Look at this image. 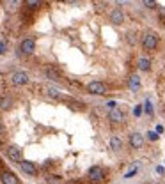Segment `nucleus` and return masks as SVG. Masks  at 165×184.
Masks as SVG:
<instances>
[{"instance_id":"nucleus-20","label":"nucleus","mask_w":165,"mask_h":184,"mask_svg":"<svg viewBox=\"0 0 165 184\" xmlns=\"http://www.w3.org/2000/svg\"><path fill=\"white\" fill-rule=\"evenodd\" d=\"M146 134H147V140L149 142H156L158 140V133H155V131H147Z\"/></svg>"},{"instance_id":"nucleus-15","label":"nucleus","mask_w":165,"mask_h":184,"mask_svg":"<svg viewBox=\"0 0 165 184\" xmlns=\"http://www.w3.org/2000/svg\"><path fill=\"white\" fill-rule=\"evenodd\" d=\"M44 74L50 78V80H55V82H60V80H62V78H60V74H59V71L55 69V67H50V66H48V67H44Z\"/></svg>"},{"instance_id":"nucleus-16","label":"nucleus","mask_w":165,"mask_h":184,"mask_svg":"<svg viewBox=\"0 0 165 184\" xmlns=\"http://www.w3.org/2000/svg\"><path fill=\"white\" fill-rule=\"evenodd\" d=\"M110 149L112 150H121L122 149V140L119 138V136H110Z\"/></svg>"},{"instance_id":"nucleus-10","label":"nucleus","mask_w":165,"mask_h":184,"mask_svg":"<svg viewBox=\"0 0 165 184\" xmlns=\"http://www.w3.org/2000/svg\"><path fill=\"white\" fill-rule=\"evenodd\" d=\"M144 145V136L140 133H131L130 134V147L131 149H140Z\"/></svg>"},{"instance_id":"nucleus-25","label":"nucleus","mask_w":165,"mask_h":184,"mask_svg":"<svg viewBox=\"0 0 165 184\" xmlns=\"http://www.w3.org/2000/svg\"><path fill=\"white\" fill-rule=\"evenodd\" d=\"M144 6H146V7H156V2H151V0H146V2H144Z\"/></svg>"},{"instance_id":"nucleus-9","label":"nucleus","mask_w":165,"mask_h":184,"mask_svg":"<svg viewBox=\"0 0 165 184\" xmlns=\"http://www.w3.org/2000/svg\"><path fill=\"white\" fill-rule=\"evenodd\" d=\"M108 120L112 122V124H122L124 122V113L121 112V110H110L108 112Z\"/></svg>"},{"instance_id":"nucleus-22","label":"nucleus","mask_w":165,"mask_h":184,"mask_svg":"<svg viewBox=\"0 0 165 184\" xmlns=\"http://www.w3.org/2000/svg\"><path fill=\"white\" fill-rule=\"evenodd\" d=\"M6 50H7V42H6V41H0V55H4V53H6Z\"/></svg>"},{"instance_id":"nucleus-13","label":"nucleus","mask_w":165,"mask_h":184,"mask_svg":"<svg viewBox=\"0 0 165 184\" xmlns=\"http://www.w3.org/2000/svg\"><path fill=\"white\" fill-rule=\"evenodd\" d=\"M128 87L131 92H137L138 89H140V76L138 74H131L128 80Z\"/></svg>"},{"instance_id":"nucleus-27","label":"nucleus","mask_w":165,"mask_h":184,"mask_svg":"<svg viewBox=\"0 0 165 184\" xmlns=\"http://www.w3.org/2000/svg\"><path fill=\"white\" fill-rule=\"evenodd\" d=\"M2 134H4V124H2V120H0V138H2Z\"/></svg>"},{"instance_id":"nucleus-21","label":"nucleus","mask_w":165,"mask_h":184,"mask_svg":"<svg viewBox=\"0 0 165 184\" xmlns=\"http://www.w3.org/2000/svg\"><path fill=\"white\" fill-rule=\"evenodd\" d=\"M144 110H146V113H153V105H151V101L149 99H147V101H146V105H144Z\"/></svg>"},{"instance_id":"nucleus-7","label":"nucleus","mask_w":165,"mask_h":184,"mask_svg":"<svg viewBox=\"0 0 165 184\" xmlns=\"http://www.w3.org/2000/svg\"><path fill=\"white\" fill-rule=\"evenodd\" d=\"M0 179H2L4 184H20L18 177H16L13 172H9V170H2V172H0Z\"/></svg>"},{"instance_id":"nucleus-1","label":"nucleus","mask_w":165,"mask_h":184,"mask_svg":"<svg viewBox=\"0 0 165 184\" xmlns=\"http://www.w3.org/2000/svg\"><path fill=\"white\" fill-rule=\"evenodd\" d=\"M142 46L144 50H147V51H151V50H156L158 46V35L155 34V32H146L142 37Z\"/></svg>"},{"instance_id":"nucleus-5","label":"nucleus","mask_w":165,"mask_h":184,"mask_svg":"<svg viewBox=\"0 0 165 184\" xmlns=\"http://www.w3.org/2000/svg\"><path fill=\"white\" fill-rule=\"evenodd\" d=\"M11 82H13V85H27L29 83V74L23 73V71H16L11 74Z\"/></svg>"},{"instance_id":"nucleus-23","label":"nucleus","mask_w":165,"mask_h":184,"mask_svg":"<svg viewBox=\"0 0 165 184\" xmlns=\"http://www.w3.org/2000/svg\"><path fill=\"white\" fill-rule=\"evenodd\" d=\"M140 113H142V106H140V105H137L135 108H133V115H135V117H138Z\"/></svg>"},{"instance_id":"nucleus-4","label":"nucleus","mask_w":165,"mask_h":184,"mask_svg":"<svg viewBox=\"0 0 165 184\" xmlns=\"http://www.w3.org/2000/svg\"><path fill=\"white\" fill-rule=\"evenodd\" d=\"M87 90L94 96H103V94H107V85L103 82H91L87 85Z\"/></svg>"},{"instance_id":"nucleus-11","label":"nucleus","mask_w":165,"mask_h":184,"mask_svg":"<svg viewBox=\"0 0 165 184\" xmlns=\"http://www.w3.org/2000/svg\"><path fill=\"white\" fill-rule=\"evenodd\" d=\"M110 21L114 23V25H119V23H122L124 21V13H122L121 9H112L110 11Z\"/></svg>"},{"instance_id":"nucleus-8","label":"nucleus","mask_w":165,"mask_h":184,"mask_svg":"<svg viewBox=\"0 0 165 184\" xmlns=\"http://www.w3.org/2000/svg\"><path fill=\"white\" fill-rule=\"evenodd\" d=\"M20 168H22L27 175H36L37 174V166L32 161H29V159H23V161L20 163Z\"/></svg>"},{"instance_id":"nucleus-26","label":"nucleus","mask_w":165,"mask_h":184,"mask_svg":"<svg viewBox=\"0 0 165 184\" xmlns=\"http://www.w3.org/2000/svg\"><path fill=\"white\" fill-rule=\"evenodd\" d=\"M137 174V170H131V172H130V174H126V179H130V177H133Z\"/></svg>"},{"instance_id":"nucleus-24","label":"nucleus","mask_w":165,"mask_h":184,"mask_svg":"<svg viewBox=\"0 0 165 184\" xmlns=\"http://www.w3.org/2000/svg\"><path fill=\"white\" fill-rule=\"evenodd\" d=\"M107 108H108V112H110V110H115V108H117V103H115V101H108Z\"/></svg>"},{"instance_id":"nucleus-3","label":"nucleus","mask_w":165,"mask_h":184,"mask_svg":"<svg viewBox=\"0 0 165 184\" xmlns=\"http://www.w3.org/2000/svg\"><path fill=\"white\" fill-rule=\"evenodd\" d=\"M87 177H89L93 182L105 181V177H107V170L101 168V166H93V168H89V172H87Z\"/></svg>"},{"instance_id":"nucleus-17","label":"nucleus","mask_w":165,"mask_h":184,"mask_svg":"<svg viewBox=\"0 0 165 184\" xmlns=\"http://www.w3.org/2000/svg\"><path fill=\"white\" fill-rule=\"evenodd\" d=\"M46 94L53 99H64V96L57 90V89H53V87H46Z\"/></svg>"},{"instance_id":"nucleus-2","label":"nucleus","mask_w":165,"mask_h":184,"mask_svg":"<svg viewBox=\"0 0 165 184\" xmlns=\"http://www.w3.org/2000/svg\"><path fill=\"white\" fill-rule=\"evenodd\" d=\"M6 154H7V158L11 161H14V163L23 161V152L18 145H7V147H6Z\"/></svg>"},{"instance_id":"nucleus-6","label":"nucleus","mask_w":165,"mask_h":184,"mask_svg":"<svg viewBox=\"0 0 165 184\" xmlns=\"http://www.w3.org/2000/svg\"><path fill=\"white\" fill-rule=\"evenodd\" d=\"M20 50H22V53H25V55H32V53L36 51V41H34V39H23L22 44H20Z\"/></svg>"},{"instance_id":"nucleus-19","label":"nucleus","mask_w":165,"mask_h":184,"mask_svg":"<svg viewBox=\"0 0 165 184\" xmlns=\"http://www.w3.org/2000/svg\"><path fill=\"white\" fill-rule=\"evenodd\" d=\"M46 182H48V184H60V179L55 177V175H48V177H46Z\"/></svg>"},{"instance_id":"nucleus-18","label":"nucleus","mask_w":165,"mask_h":184,"mask_svg":"<svg viewBox=\"0 0 165 184\" xmlns=\"http://www.w3.org/2000/svg\"><path fill=\"white\" fill-rule=\"evenodd\" d=\"M25 6L34 11V9H37V7L41 6V2H39V0H27V2H25Z\"/></svg>"},{"instance_id":"nucleus-12","label":"nucleus","mask_w":165,"mask_h":184,"mask_svg":"<svg viewBox=\"0 0 165 184\" xmlns=\"http://www.w3.org/2000/svg\"><path fill=\"white\" fill-rule=\"evenodd\" d=\"M11 106H13V98L9 96L7 92H2L0 94V108L2 110H9Z\"/></svg>"},{"instance_id":"nucleus-14","label":"nucleus","mask_w":165,"mask_h":184,"mask_svg":"<svg viewBox=\"0 0 165 184\" xmlns=\"http://www.w3.org/2000/svg\"><path fill=\"white\" fill-rule=\"evenodd\" d=\"M137 67L140 71H149L151 69V60L146 58V57H138V58H137Z\"/></svg>"}]
</instances>
